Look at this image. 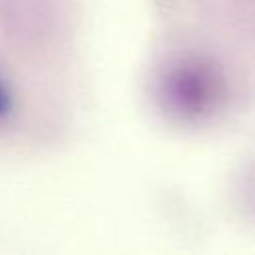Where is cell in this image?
<instances>
[{
	"mask_svg": "<svg viewBox=\"0 0 255 255\" xmlns=\"http://www.w3.org/2000/svg\"><path fill=\"white\" fill-rule=\"evenodd\" d=\"M227 94L223 70L205 56H185L163 70L157 82L161 110L177 122H203L219 112Z\"/></svg>",
	"mask_w": 255,
	"mask_h": 255,
	"instance_id": "cell-1",
	"label": "cell"
},
{
	"mask_svg": "<svg viewBox=\"0 0 255 255\" xmlns=\"http://www.w3.org/2000/svg\"><path fill=\"white\" fill-rule=\"evenodd\" d=\"M8 110H10V94H8L6 86H4L2 80H0V118H2Z\"/></svg>",
	"mask_w": 255,
	"mask_h": 255,
	"instance_id": "cell-2",
	"label": "cell"
}]
</instances>
